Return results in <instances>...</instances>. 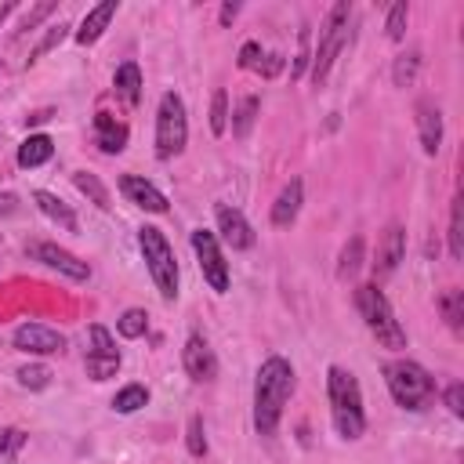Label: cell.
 <instances>
[{
	"mask_svg": "<svg viewBox=\"0 0 464 464\" xmlns=\"http://www.w3.org/2000/svg\"><path fill=\"white\" fill-rule=\"evenodd\" d=\"M145 402H149V388H145V384H123V388L112 395V410H116V413H138Z\"/></svg>",
	"mask_w": 464,
	"mask_h": 464,
	"instance_id": "cb8c5ba5",
	"label": "cell"
},
{
	"mask_svg": "<svg viewBox=\"0 0 464 464\" xmlns=\"http://www.w3.org/2000/svg\"><path fill=\"white\" fill-rule=\"evenodd\" d=\"M181 366H185V373H188L196 384L218 377V355H214V348L207 344V337L188 334V341H185V348H181Z\"/></svg>",
	"mask_w": 464,
	"mask_h": 464,
	"instance_id": "8fae6325",
	"label": "cell"
},
{
	"mask_svg": "<svg viewBox=\"0 0 464 464\" xmlns=\"http://www.w3.org/2000/svg\"><path fill=\"white\" fill-rule=\"evenodd\" d=\"M185 446L192 457H207V431H203V417L192 413L188 417V431H185Z\"/></svg>",
	"mask_w": 464,
	"mask_h": 464,
	"instance_id": "d590c367",
	"label": "cell"
},
{
	"mask_svg": "<svg viewBox=\"0 0 464 464\" xmlns=\"http://www.w3.org/2000/svg\"><path fill=\"white\" fill-rule=\"evenodd\" d=\"M14 377H18V384L29 388V392H44V388L51 384V370H47L44 362H25V366L14 370Z\"/></svg>",
	"mask_w": 464,
	"mask_h": 464,
	"instance_id": "83f0119b",
	"label": "cell"
},
{
	"mask_svg": "<svg viewBox=\"0 0 464 464\" xmlns=\"http://www.w3.org/2000/svg\"><path fill=\"white\" fill-rule=\"evenodd\" d=\"M362 236H352L348 243H344V250H341V261H337V276L341 279H355V272L362 268Z\"/></svg>",
	"mask_w": 464,
	"mask_h": 464,
	"instance_id": "d4e9b609",
	"label": "cell"
},
{
	"mask_svg": "<svg viewBox=\"0 0 464 464\" xmlns=\"http://www.w3.org/2000/svg\"><path fill=\"white\" fill-rule=\"evenodd\" d=\"M72 185H76V188H80L94 207H102V210H109V207H112V203H109V188L102 185V178H98V174H91V170H76V174H72Z\"/></svg>",
	"mask_w": 464,
	"mask_h": 464,
	"instance_id": "7402d4cb",
	"label": "cell"
},
{
	"mask_svg": "<svg viewBox=\"0 0 464 464\" xmlns=\"http://www.w3.org/2000/svg\"><path fill=\"white\" fill-rule=\"evenodd\" d=\"M257 62H261V44L257 40H246L239 47V69H257Z\"/></svg>",
	"mask_w": 464,
	"mask_h": 464,
	"instance_id": "ab89813d",
	"label": "cell"
},
{
	"mask_svg": "<svg viewBox=\"0 0 464 464\" xmlns=\"http://www.w3.org/2000/svg\"><path fill=\"white\" fill-rule=\"evenodd\" d=\"M384 384H388L395 406H402V410H424L431 402V395H435L431 373L420 362H413V359L384 362Z\"/></svg>",
	"mask_w": 464,
	"mask_h": 464,
	"instance_id": "277c9868",
	"label": "cell"
},
{
	"mask_svg": "<svg viewBox=\"0 0 464 464\" xmlns=\"http://www.w3.org/2000/svg\"><path fill=\"white\" fill-rule=\"evenodd\" d=\"M326 395H330V420L341 439H359L366 431V410H362V388L355 373L330 366L326 370Z\"/></svg>",
	"mask_w": 464,
	"mask_h": 464,
	"instance_id": "7a4b0ae2",
	"label": "cell"
},
{
	"mask_svg": "<svg viewBox=\"0 0 464 464\" xmlns=\"http://www.w3.org/2000/svg\"><path fill=\"white\" fill-rule=\"evenodd\" d=\"M22 446H25L22 428H0V464H18Z\"/></svg>",
	"mask_w": 464,
	"mask_h": 464,
	"instance_id": "f1b7e54d",
	"label": "cell"
},
{
	"mask_svg": "<svg viewBox=\"0 0 464 464\" xmlns=\"http://www.w3.org/2000/svg\"><path fill=\"white\" fill-rule=\"evenodd\" d=\"M11 11H14V4H0V22H4V18L11 14Z\"/></svg>",
	"mask_w": 464,
	"mask_h": 464,
	"instance_id": "f6af8a7d",
	"label": "cell"
},
{
	"mask_svg": "<svg viewBox=\"0 0 464 464\" xmlns=\"http://www.w3.org/2000/svg\"><path fill=\"white\" fill-rule=\"evenodd\" d=\"M51 156H54V141H51L47 134H29V138L18 145V167H25V170L44 167Z\"/></svg>",
	"mask_w": 464,
	"mask_h": 464,
	"instance_id": "44dd1931",
	"label": "cell"
},
{
	"mask_svg": "<svg viewBox=\"0 0 464 464\" xmlns=\"http://www.w3.org/2000/svg\"><path fill=\"white\" fill-rule=\"evenodd\" d=\"M236 14H239V4H225V7H221V25H228Z\"/></svg>",
	"mask_w": 464,
	"mask_h": 464,
	"instance_id": "ee69618b",
	"label": "cell"
},
{
	"mask_svg": "<svg viewBox=\"0 0 464 464\" xmlns=\"http://www.w3.org/2000/svg\"><path fill=\"white\" fill-rule=\"evenodd\" d=\"M11 344L25 355H58L65 348V337L44 323H22L14 334H11Z\"/></svg>",
	"mask_w": 464,
	"mask_h": 464,
	"instance_id": "30bf717a",
	"label": "cell"
},
{
	"mask_svg": "<svg viewBox=\"0 0 464 464\" xmlns=\"http://www.w3.org/2000/svg\"><path fill=\"white\" fill-rule=\"evenodd\" d=\"M439 308H442L450 330L460 334V323H464V294H460V290H446V294L439 297Z\"/></svg>",
	"mask_w": 464,
	"mask_h": 464,
	"instance_id": "f546056e",
	"label": "cell"
},
{
	"mask_svg": "<svg viewBox=\"0 0 464 464\" xmlns=\"http://www.w3.org/2000/svg\"><path fill=\"white\" fill-rule=\"evenodd\" d=\"M127 123H120L112 112H98L94 116V141H98V149L102 152H109V156H116V152H123V145H127Z\"/></svg>",
	"mask_w": 464,
	"mask_h": 464,
	"instance_id": "ac0fdd59",
	"label": "cell"
},
{
	"mask_svg": "<svg viewBox=\"0 0 464 464\" xmlns=\"http://www.w3.org/2000/svg\"><path fill=\"white\" fill-rule=\"evenodd\" d=\"M417 72H420V51H406L392 65V83L395 87H413L417 83Z\"/></svg>",
	"mask_w": 464,
	"mask_h": 464,
	"instance_id": "603a6c76",
	"label": "cell"
},
{
	"mask_svg": "<svg viewBox=\"0 0 464 464\" xmlns=\"http://www.w3.org/2000/svg\"><path fill=\"white\" fill-rule=\"evenodd\" d=\"M406 18H410L406 0H399V4H392V7H388V22H384L388 40H402V36H406Z\"/></svg>",
	"mask_w": 464,
	"mask_h": 464,
	"instance_id": "e575fe53",
	"label": "cell"
},
{
	"mask_svg": "<svg viewBox=\"0 0 464 464\" xmlns=\"http://www.w3.org/2000/svg\"><path fill=\"white\" fill-rule=\"evenodd\" d=\"M51 11H54V0H44V4H36V7H33V11L25 14L22 29H36V25H40V22H44V18L51 14Z\"/></svg>",
	"mask_w": 464,
	"mask_h": 464,
	"instance_id": "b9f144b4",
	"label": "cell"
},
{
	"mask_svg": "<svg viewBox=\"0 0 464 464\" xmlns=\"http://www.w3.org/2000/svg\"><path fill=\"white\" fill-rule=\"evenodd\" d=\"M192 250H196L199 272H203V279L210 283V290H214V294H225L232 279H228V261H225V254H221V246H218V236L207 232V228H196V232H192Z\"/></svg>",
	"mask_w": 464,
	"mask_h": 464,
	"instance_id": "ba28073f",
	"label": "cell"
},
{
	"mask_svg": "<svg viewBox=\"0 0 464 464\" xmlns=\"http://www.w3.org/2000/svg\"><path fill=\"white\" fill-rule=\"evenodd\" d=\"M14 210H18V196L14 192H0V218H7Z\"/></svg>",
	"mask_w": 464,
	"mask_h": 464,
	"instance_id": "7bdbcfd3",
	"label": "cell"
},
{
	"mask_svg": "<svg viewBox=\"0 0 464 464\" xmlns=\"http://www.w3.org/2000/svg\"><path fill=\"white\" fill-rule=\"evenodd\" d=\"M25 250H29V257H33V261H40V265H47V268L62 272V276H65V279H72V283H87V279H91L87 261H80L72 250H65V246H58V243L33 239Z\"/></svg>",
	"mask_w": 464,
	"mask_h": 464,
	"instance_id": "9c48e42d",
	"label": "cell"
},
{
	"mask_svg": "<svg viewBox=\"0 0 464 464\" xmlns=\"http://www.w3.org/2000/svg\"><path fill=\"white\" fill-rule=\"evenodd\" d=\"M442 399H446V406H450L453 417H464V384H460V381H453Z\"/></svg>",
	"mask_w": 464,
	"mask_h": 464,
	"instance_id": "f35d334b",
	"label": "cell"
},
{
	"mask_svg": "<svg viewBox=\"0 0 464 464\" xmlns=\"http://www.w3.org/2000/svg\"><path fill=\"white\" fill-rule=\"evenodd\" d=\"M116 330H120V337H127V341L145 337V330H149V312H145V308H127V312L116 319Z\"/></svg>",
	"mask_w": 464,
	"mask_h": 464,
	"instance_id": "4316f807",
	"label": "cell"
},
{
	"mask_svg": "<svg viewBox=\"0 0 464 464\" xmlns=\"http://www.w3.org/2000/svg\"><path fill=\"white\" fill-rule=\"evenodd\" d=\"M138 246H141L145 268H149L160 297L163 301H174L178 297V261H174V250H170L167 236L156 225H141L138 228Z\"/></svg>",
	"mask_w": 464,
	"mask_h": 464,
	"instance_id": "5b68a950",
	"label": "cell"
},
{
	"mask_svg": "<svg viewBox=\"0 0 464 464\" xmlns=\"http://www.w3.org/2000/svg\"><path fill=\"white\" fill-rule=\"evenodd\" d=\"M120 192L127 196V203H134V207H141V210H149V214H163V210H167V196H163L152 181H145V178H138V174H123V178H120Z\"/></svg>",
	"mask_w": 464,
	"mask_h": 464,
	"instance_id": "5bb4252c",
	"label": "cell"
},
{
	"mask_svg": "<svg viewBox=\"0 0 464 464\" xmlns=\"http://www.w3.org/2000/svg\"><path fill=\"white\" fill-rule=\"evenodd\" d=\"M214 218H218L221 239H225L232 250H250V246H254V228H250V221H246L236 207L218 203V207H214Z\"/></svg>",
	"mask_w": 464,
	"mask_h": 464,
	"instance_id": "7c38bea8",
	"label": "cell"
},
{
	"mask_svg": "<svg viewBox=\"0 0 464 464\" xmlns=\"http://www.w3.org/2000/svg\"><path fill=\"white\" fill-rule=\"evenodd\" d=\"M65 33H69V25H65V22H58V25H47V33H44V36H40V44H36V47H33V54H29V58H25V62H29V65H33V62H36V58H44V54H47V51H54V47H58V44H62V40H65Z\"/></svg>",
	"mask_w": 464,
	"mask_h": 464,
	"instance_id": "836d02e7",
	"label": "cell"
},
{
	"mask_svg": "<svg viewBox=\"0 0 464 464\" xmlns=\"http://www.w3.org/2000/svg\"><path fill=\"white\" fill-rule=\"evenodd\" d=\"M402 254H406V232H402V225H388V228L381 232V239H377L373 276H377V279H388V276L399 268Z\"/></svg>",
	"mask_w": 464,
	"mask_h": 464,
	"instance_id": "4fadbf2b",
	"label": "cell"
},
{
	"mask_svg": "<svg viewBox=\"0 0 464 464\" xmlns=\"http://www.w3.org/2000/svg\"><path fill=\"white\" fill-rule=\"evenodd\" d=\"M254 72H261L265 80L279 76V72H283V54H261V62H257V69H254Z\"/></svg>",
	"mask_w": 464,
	"mask_h": 464,
	"instance_id": "60d3db41",
	"label": "cell"
},
{
	"mask_svg": "<svg viewBox=\"0 0 464 464\" xmlns=\"http://www.w3.org/2000/svg\"><path fill=\"white\" fill-rule=\"evenodd\" d=\"M312 33H308V25H301V47H297V58H294V69H290V76L297 80V76H304V69H308V62H312Z\"/></svg>",
	"mask_w": 464,
	"mask_h": 464,
	"instance_id": "74e56055",
	"label": "cell"
},
{
	"mask_svg": "<svg viewBox=\"0 0 464 464\" xmlns=\"http://www.w3.org/2000/svg\"><path fill=\"white\" fill-rule=\"evenodd\" d=\"M112 87H116V94H120L127 105H138V102H141V69H138V62H123V65H116V72H112Z\"/></svg>",
	"mask_w": 464,
	"mask_h": 464,
	"instance_id": "ffe728a7",
	"label": "cell"
},
{
	"mask_svg": "<svg viewBox=\"0 0 464 464\" xmlns=\"http://www.w3.org/2000/svg\"><path fill=\"white\" fill-rule=\"evenodd\" d=\"M210 130L218 138L228 130V94H225V87H218L214 98H210Z\"/></svg>",
	"mask_w": 464,
	"mask_h": 464,
	"instance_id": "d6a6232c",
	"label": "cell"
},
{
	"mask_svg": "<svg viewBox=\"0 0 464 464\" xmlns=\"http://www.w3.org/2000/svg\"><path fill=\"white\" fill-rule=\"evenodd\" d=\"M87 334H91V352H87V355H120V348H116V341H112V334H109L102 323H94Z\"/></svg>",
	"mask_w": 464,
	"mask_h": 464,
	"instance_id": "8d00e7d4",
	"label": "cell"
},
{
	"mask_svg": "<svg viewBox=\"0 0 464 464\" xmlns=\"http://www.w3.org/2000/svg\"><path fill=\"white\" fill-rule=\"evenodd\" d=\"M257 94H246L239 105H236V112H232V134L236 138H246L250 134V127H254V120H257Z\"/></svg>",
	"mask_w": 464,
	"mask_h": 464,
	"instance_id": "484cf974",
	"label": "cell"
},
{
	"mask_svg": "<svg viewBox=\"0 0 464 464\" xmlns=\"http://www.w3.org/2000/svg\"><path fill=\"white\" fill-rule=\"evenodd\" d=\"M294 384H297L294 366L283 355H268L257 366V377H254V428H257V435H276L283 406L294 395Z\"/></svg>",
	"mask_w": 464,
	"mask_h": 464,
	"instance_id": "6da1fadb",
	"label": "cell"
},
{
	"mask_svg": "<svg viewBox=\"0 0 464 464\" xmlns=\"http://www.w3.org/2000/svg\"><path fill=\"white\" fill-rule=\"evenodd\" d=\"M116 11H120V4L116 0H102L98 7H91L87 14H83V22H80V29H76V44H94L105 29H109V22L116 18Z\"/></svg>",
	"mask_w": 464,
	"mask_h": 464,
	"instance_id": "e0dca14e",
	"label": "cell"
},
{
	"mask_svg": "<svg viewBox=\"0 0 464 464\" xmlns=\"http://www.w3.org/2000/svg\"><path fill=\"white\" fill-rule=\"evenodd\" d=\"M188 141V116H185V102L181 94L167 91L160 98V109H156V156L160 160H170L185 149Z\"/></svg>",
	"mask_w": 464,
	"mask_h": 464,
	"instance_id": "52a82bcc",
	"label": "cell"
},
{
	"mask_svg": "<svg viewBox=\"0 0 464 464\" xmlns=\"http://www.w3.org/2000/svg\"><path fill=\"white\" fill-rule=\"evenodd\" d=\"M417 130H420V149H424L428 156H435L439 145H442V112H439V105L428 102V98L417 102Z\"/></svg>",
	"mask_w": 464,
	"mask_h": 464,
	"instance_id": "9a60e30c",
	"label": "cell"
},
{
	"mask_svg": "<svg viewBox=\"0 0 464 464\" xmlns=\"http://www.w3.org/2000/svg\"><path fill=\"white\" fill-rule=\"evenodd\" d=\"M348 18H352V4L341 0V4L330 7L326 22H323V29H319V47L312 51V62H308L315 87L330 76V65H334V58L341 54V47H344V40H348Z\"/></svg>",
	"mask_w": 464,
	"mask_h": 464,
	"instance_id": "8992f818",
	"label": "cell"
},
{
	"mask_svg": "<svg viewBox=\"0 0 464 464\" xmlns=\"http://www.w3.org/2000/svg\"><path fill=\"white\" fill-rule=\"evenodd\" d=\"M33 203H36V207H40V210H44V214L54 221V225H62L65 232H76V228H80V221H76L72 207H69V203H62L54 192H47V188H36V192H33Z\"/></svg>",
	"mask_w": 464,
	"mask_h": 464,
	"instance_id": "d6986e66",
	"label": "cell"
},
{
	"mask_svg": "<svg viewBox=\"0 0 464 464\" xmlns=\"http://www.w3.org/2000/svg\"><path fill=\"white\" fill-rule=\"evenodd\" d=\"M301 199H304V185H301V178H290V181L279 188L276 203H272V225H276V228H290V225L297 221Z\"/></svg>",
	"mask_w": 464,
	"mask_h": 464,
	"instance_id": "2e32d148",
	"label": "cell"
},
{
	"mask_svg": "<svg viewBox=\"0 0 464 464\" xmlns=\"http://www.w3.org/2000/svg\"><path fill=\"white\" fill-rule=\"evenodd\" d=\"M450 257H453V261L464 257V218H460V199H453V207H450Z\"/></svg>",
	"mask_w": 464,
	"mask_h": 464,
	"instance_id": "1f68e13d",
	"label": "cell"
},
{
	"mask_svg": "<svg viewBox=\"0 0 464 464\" xmlns=\"http://www.w3.org/2000/svg\"><path fill=\"white\" fill-rule=\"evenodd\" d=\"M83 370H87L91 381H109L120 370V355H87L83 359Z\"/></svg>",
	"mask_w": 464,
	"mask_h": 464,
	"instance_id": "4dcf8cb0",
	"label": "cell"
},
{
	"mask_svg": "<svg viewBox=\"0 0 464 464\" xmlns=\"http://www.w3.org/2000/svg\"><path fill=\"white\" fill-rule=\"evenodd\" d=\"M355 308H359L366 330L377 337V344H384V348H392V352L406 348V330H402V323L395 319V312H392V304H388V297L381 294L377 283L355 286Z\"/></svg>",
	"mask_w": 464,
	"mask_h": 464,
	"instance_id": "3957f363",
	"label": "cell"
}]
</instances>
